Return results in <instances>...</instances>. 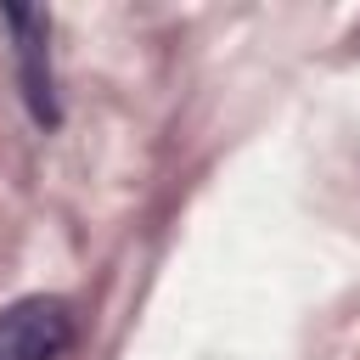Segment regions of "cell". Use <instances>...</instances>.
<instances>
[{"mask_svg":"<svg viewBox=\"0 0 360 360\" xmlns=\"http://www.w3.org/2000/svg\"><path fill=\"white\" fill-rule=\"evenodd\" d=\"M0 22L11 34V56H17V84H22V107L39 129L62 124L56 107V73H51V17L39 6H0Z\"/></svg>","mask_w":360,"mask_h":360,"instance_id":"obj_1","label":"cell"},{"mask_svg":"<svg viewBox=\"0 0 360 360\" xmlns=\"http://www.w3.org/2000/svg\"><path fill=\"white\" fill-rule=\"evenodd\" d=\"M73 343V315L62 298L28 292L0 309V360H56Z\"/></svg>","mask_w":360,"mask_h":360,"instance_id":"obj_2","label":"cell"}]
</instances>
